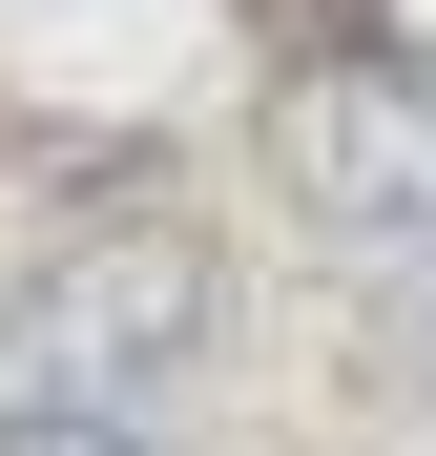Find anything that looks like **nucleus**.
<instances>
[{"instance_id":"nucleus-1","label":"nucleus","mask_w":436,"mask_h":456,"mask_svg":"<svg viewBox=\"0 0 436 456\" xmlns=\"http://www.w3.org/2000/svg\"><path fill=\"white\" fill-rule=\"evenodd\" d=\"M187 353H208V249H187L167 208H145V228H62V249L21 270V395L145 415Z\"/></svg>"},{"instance_id":"nucleus-2","label":"nucleus","mask_w":436,"mask_h":456,"mask_svg":"<svg viewBox=\"0 0 436 456\" xmlns=\"http://www.w3.org/2000/svg\"><path fill=\"white\" fill-rule=\"evenodd\" d=\"M270 167L374 249H436V42H353L270 104Z\"/></svg>"},{"instance_id":"nucleus-3","label":"nucleus","mask_w":436,"mask_h":456,"mask_svg":"<svg viewBox=\"0 0 436 456\" xmlns=\"http://www.w3.org/2000/svg\"><path fill=\"white\" fill-rule=\"evenodd\" d=\"M0 456H167V436L104 415V395H0Z\"/></svg>"}]
</instances>
